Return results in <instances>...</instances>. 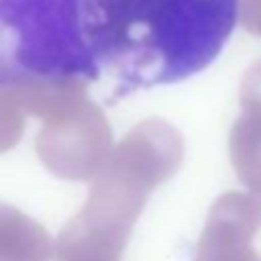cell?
<instances>
[{
	"label": "cell",
	"instance_id": "4",
	"mask_svg": "<svg viewBox=\"0 0 261 261\" xmlns=\"http://www.w3.org/2000/svg\"><path fill=\"white\" fill-rule=\"evenodd\" d=\"M230 157L239 179L261 200V110H243L234 122Z\"/></svg>",
	"mask_w": 261,
	"mask_h": 261
},
{
	"label": "cell",
	"instance_id": "3",
	"mask_svg": "<svg viewBox=\"0 0 261 261\" xmlns=\"http://www.w3.org/2000/svg\"><path fill=\"white\" fill-rule=\"evenodd\" d=\"M259 222L257 198L237 192L222 196L212 208L200 245V261H261L251 247Z\"/></svg>",
	"mask_w": 261,
	"mask_h": 261
},
{
	"label": "cell",
	"instance_id": "7",
	"mask_svg": "<svg viewBox=\"0 0 261 261\" xmlns=\"http://www.w3.org/2000/svg\"><path fill=\"white\" fill-rule=\"evenodd\" d=\"M257 202H259V212H261V200H257Z\"/></svg>",
	"mask_w": 261,
	"mask_h": 261
},
{
	"label": "cell",
	"instance_id": "1",
	"mask_svg": "<svg viewBox=\"0 0 261 261\" xmlns=\"http://www.w3.org/2000/svg\"><path fill=\"white\" fill-rule=\"evenodd\" d=\"M98 77L112 98L206 69L232 35L239 0H80Z\"/></svg>",
	"mask_w": 261,
	"mask_h": 261
},
{
	"label": "cell",
	"instance_id": "5",
	"mask_svg": "<svg viewBox=\"0 0 261 261\" xmlns=\"http://www.w3.org/2000/svg\"><path fill=\"white\" fill-rule=\"evenodd\" d=\"M243 110H261V61H257L243 77L241 84Z\"/></svg>",
	"mask_w": 261,
	"mask_h": 261
},
{
	"label": "cell",
	"instance_id": "2",
	"mask_svg": "<svg viewBox=\"0 0 261 261\" xmlns=\"http://www.w3.org/2000/svg\"><path fill=\"white\" fill-rule=\"evenodd\" d=\"M67 80H100L80 0H0V90Z\"/></svg>",
	"mask_w": 261,
	"mask_h": 261
},
{
	"label": "cell",
	"instance_id": "6",
	"mask_svg": "<svg viewBox=\"0 0 261 261\" xmlns=\"http://www.w3.org/2000/svg\"><path fill=\"white\" fill-rule=\"evenodd\" d=\"M239 18L245 31L261 35V0H239Z\"/></svg>",
	"mask_w": 261,
	"mask_h": 261
}]
</instances>
